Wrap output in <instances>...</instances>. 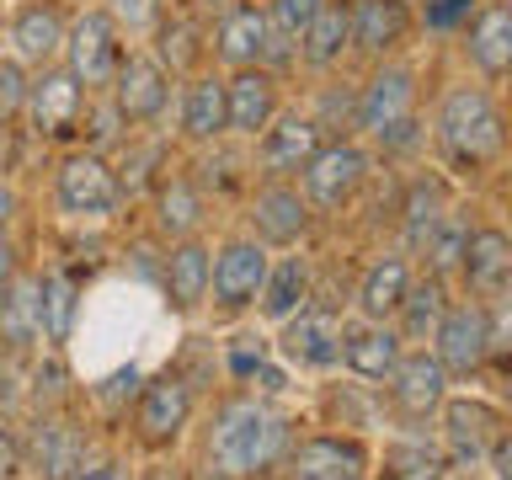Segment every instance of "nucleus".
Listing matches in <instances>:
<instances>
[{
	"instance_id": "f257e3e1",
	"label": "nucleus",
	"mask_w": 512,
	"mask_h": 480,
	"mask_svg": "<svg viewBox=\"0 0 512 480\" xmlns=\"http://www.w3.org/2000/svg\"><path fill=\"white\" fill-rule=\"evenodd\" d=\"M203 454L219 480H256L288 459V416L262 395H235L208 422Z\"/></svg>"
},
{
	"instance_id": "f03ea898",
	"label": "nucleus",
	"mask_w": 512,
	"mask_h": 480,
	"mask_svg": "<svg viewBox=\"0 0 512 480\" xmlns=\"http://www.w3.org/2000/svg\"><path fill=\"white\" fill-rule=\"evenodd\" d=\"M432 139H438V150L454 171H486L507 150V118L486 86L464 80V86L443 91L438 118H432Z\"/></svg>"
},
{
	"instance_id": "7ed1b4c3",
	"label": "nucleus",
	"mask_w": 512,
	"mask_h": 480,
	"mask_svg": "<svg viewBox=\"0 0 512 480\" xmlns=\"http://www.w3.org/2000/svg\"><path fill=\"white\" fill-rule=\"evenodd\" d=\"M123 176L107 155L96 150H70L54 166V214L64 224H112L123 214Z\"/></svg>"
},
{
	"instance_id": "20e7f679",
	"label": "nucleus",
	"mask_w": 512,
	"mask_h": 480,
	"mask_svg": "<svg viewBox=\"0 0 512 480\" xmlns=\"http://www.w3.org/2000/svg\"><path fill=\"white\" fill-rule=\"evenodd\" d=\"M128 32L118 27V16H112L102 0L86 11H75L70 16V38H64V70H70L80 86H86L91 96H102L112 86V75H118V64L128 54Z\"/></svg>"
},
{
	"instance_id": "39448f33",
	"label": "nucleus",
	"mask_w": 512,
	"mask_h": 480,
	"mask_svg": "<svg viewBox=\"0 0 512 480\" xmlns=\"http://www.w3.org/2000/svg\"><path fill=\"white\" fill-rule=\"evenodd\" d=\"M272 272V246H262L256 235H230L214 246V283H208V310L214 320H235L256 310L262 283Z\"/></svg>"
},
{
	"instance_id": "423d86ee",
	"label": "nucleus",
	"mask_w": 512,
	"mask_h": 480,
	"mask_svg": "<svg viewBox=\"0 0 512 480\" xmlns=\"http://www.w3.org/2000/svg\"><path fill=\"white\" fill-rule=\"evenodd\" d=\"M192 411H198V400H192V384L182 374H150L134 395V411H128L134 443L150 448V454H166L187 438Z\"/></svg>"
},
{
	"instance_id": "0eeeda50",
	"label": "nucleus",
	"mask_w": 512,
	"mask_h": 480,
	"mask_svg": "<svg viewBox=\"0 0 512 480\" xmlns=\"http://www.w3.org/2000/svg\"><path fill=\"white\" fill-rule=\"evenodd\" d=\"M171 91H176V75L160 64L155 48H128L118 75H112V86H107L112 112L128 128H155L171 112Z\"/></svg>"
},
{
	"instance_id": "6e6552de",
	"label": "nucleus",
	"mask_w": 512,
	"mask_h": 480,
	"mask_svg": "<svg viewBox=\"0 0 512 480\" xmlns=\"http://www.w3.org/2000/svg\"><path fill=\"white\" fill-rule=\"evenodd\" d=\"M272 352L288 374H331V368H342V315L304 304L278 326Z\"/></svg>"
},
{
	"instance_id": "1a4fd4ad",
	"label": "nucleus",
	"mask_w": 512,
	"mask_h": 480,
	"mask_svg": "<svg viewBox=\"0 0 512 480\" xmlns=\"http://www.w3.org/2000/svg\"><path fill=\"white\" fill-rule=\"evenodd\" d=\"M358 128L379 144H400L416 128V70L411 64H379L358 91Z\"/></svg>"
},
{
	"instance_id": "9d476101",
	"label": "nucleus",
	"mask_w": 512,
	"mask_h": 480,
	"mask_svg": "<svg viewBox=\"0 0 512 480\" xmlns=\"http://www.w3.org/2000/svg\"><path fill=\"white\" fill-rule=\"evenodd\" d=\"M363 182H368V150L358 139H326L320 155L299 171V192L310 198V208H326V214L347 208L363 192Z\"/></svg>"
},
{
	"instance_id": "9b49d317",
	"label": "nucleus",
	"mask_w": 512,
	"mask_h": 480,
	"mask_svg": "<svg viewBox=\"0 0 512 480\" xmlns=\"http://www.w3.org/2000/svg\"><path fill=\"white\" fill-rule=\"evenodd\" d=\"M91 91L64 70V64H48V70H32V91H27V128L38 139H70L80 123H86Z\"/></svg>"
},
{
	"instance_id": "f8f14e48",
	"label": "nucleus",
	"mask_w": 512,
	"mask_h": 480,
	"mask_svg": "<svg viewBox=\"0 0 512 480\" xmlns=\"http://www.w3.org/2000/svg\"><path fill=\"white\" fill-rule=\"evenodd\" d=\"M64 38H70V16L59 0H22L6 27V54L22 59L27 70H48L64 59Z\"/></svg>"
},
{
	"instance_id": "ddd939ff",
	"label": "nucleus",
	"mask_w": 512,
	"mask_h": 480,
	"mask_svg": "<svg viewBox=\"0 0 512 480\" xmlns=\"http://www.w3.org/2000/svg\"><path fill=\"white\" fill-rule=\"evenodd\" d=\"M310 219H315V208H310V198H304L294 182L267 176V182L251 192V235L262 240V246L294 251L299 240L310 235Z\"/></svg>"
},
{
	"instance_id": "4468645a",
	"label": "nucleus",
	"mask_w": 512,
	"mask_h": 480,
	"mask_svg": "<svg viewBox=\"0 0 512 480\" xmlns=\"http://www.w3.org/2000/svg\"><path fill=\"white\" fill-rule=\"evenodd\" d=\"M443 454L459 464V470H470L491 454L496 432H502V411L491 406L486 395H448L443 400Z\"/></svg>"
},
{
	"instance_id": "2eb2a0df",
	"label": "nucleus",
	"mask_w": 512,
	"mask_h": 480,
	"mask_svg": "<svg viewBox=\"0 0 512 480\" xmlns=\"http://www.w3.org/2000/svg\"><path fill=\"white\" fill-rule=\"evenodd\" d=\"M214 59L224 70H251V64H272V22H267V6L256 0H235V6L219 11L214 22Z\"/></svg>"
},
{
	"instance_id": "dca6fc26",
	"label": "nucleus",
	"mask_w": 512,
	"mask_h": 480,
	"mask_svg": "<svg viewBox=\"0 0 512 480\" xmlns=\"http://www.w3.org/2000/svg\"><path fill=\"white\" fill-rule=\"evenodd\" d=\"M208 283H214V246L208 240H171L160 256V299L176 315H198L208 310Z\"/></svg>"
},
{
	"instance_id": "f3484780",
	"label": "nucleus",
	"mask_w": 512,
	"mask_h": 480,
	"mask_svg": "<svg viewBox=\"0 0 512 480\" xmlns=\"http://www.w3.org/2000/svg\"><path fill=\"white\" fill-rule=\"evenodd\" d=\"M320 144H326V128H320L310 112H288L283 107L267 134L256 139V166H262V176L288 182V176H299L320 155Z\"/></svg>"
},
{
	"instance_id": "a211bd4d",
	"label": "nucleus",
	"mask_w": 512,
	"mask_h": 480,
	"mask_svg": "<svg viewBox=\"0 0 512 480\" xmlns=\"http://www.w3.org/2000/svg\"><path fill=\"white\" fill-rule=\"evenodd\" d=\"M432 352L448 374H480L491 358V310L480 299L470 304H448L438 336H432Z\"/></svg>"
},
{
	"instance_id": "6ab92c4d",
	"label": "nucleus",
	"mask_w": 512,
	"mask_h": 480,
	"mask_svg": "<svg viewBox=\"0 0 512 480\" xmlns=\"http://www.w3.org/2000/svg\"><path fill=\"white\" fill-rule=\"evenodd\" d=\"M406 358V336L390 320H342V368L352 379L368 384H390V374Z\"/></svg>"
},
{
	"instance_id": "aec40b11",
	"label": "nucleus",
	"mask_w": 512,
	"mask_h": 480,
	"mask_svg": "<svg viewBox=\"0 0 512 480\" xmlns=\"http://www.w3.org/2000/svg\"><path fill=\"white\" fill-rule=\"evenodd\" d=\"M368 464L374 454L358 438H336V432L288 443V480H368Z\"/></svg>"
},
{
	"instance_id": "412c9836",
	"label": "nucleus",
	"mask_w": 512,
	"mask_h": 480,
	"mask_svg": "<svg viewBox=\"0 0 512 480\" xmlns=\"http://www.w3.org/2000/svg\"><path fill=\"white\" fill-rule=\"evenodd\" d=\"M176 134L187 144H219L230 134V96H224L219 70H198L176 91Z\"/></svg>"
},
{
	"instance_id": "4be33fe9",
	"label": "nucleus",
	"mask_w": 512,
	"mask_h": 480,
	"mask_svg": "<svg viewBox=\"0 0 512 480\" xmlns=\"http://www.w3.org/2000/svg\"><path fill=\"white\" fill-rule=\"evenodd\" d=\"M224 96H230V134L235 139H262L272 118L283 112L278 96V75L267 64H251V70H224Z\"/></svg>"
},
{
	"instance_id": "5701e85b",
	"label": "nucleus",
	"mask_w": 512,
	"mask_h": 480,
	"mask_svg": "<svg viewBox=\"0 0 512 480\" xmlns=\"http://www.w3.org/2000/svg\"><path fill=\"white\" fill-rule=\"evenodd\" d=\"M448 379H454V374L438 363V352H432V347H406V358H400V368L390 374L395 411L406 416V422H427L432 411H443Z\"/></svg>"
},
{
	"instance_id": "b1692460",
	"label": "nucleus",
	"mask_w": 512,
	"mask_h": 480,
	"mask_svg": "<svg viewBox=\"0 0 512 480\" xmlns=\"http://www.w3.org/2000/svg\"><path fill=\"white\" fill-rule=\"evenodd\" d=\"M86 459V432H80L70 416H38L32 422V438H22V464L32 480H70Z\"/></svg>"
},
{
	"instance_id": "393cba45",
	"label": "nucleus",
	"mask_w": 512,
	"mask_h": 480,
	"mask_svg": "<svg viewBox=\"0 0 512 480\" xmlns=\"http://www.w3.org/2000/svg\"><path fill=\"white\" fill-rule=\"evenodd\" d=\"M38 294H43V342L48 352H64L80 331V315H86V278L54 262L38 272Z\"/></svg>"
},
{
	"instance_id": "a878e982",
	"label": "nucleus",
	"mask_w": 512,
	"mask_h": 480,
	"mask_svg": "<svg viewBox=\"0 0 512 480\" xmlns=\"http://www.w3.org/2000/svg\"><path fill=\"white\" fill-rule=\"evenodd\" d=\"M459 272L470 283L475 299H496L512 288V235L496 230V224H475L464 235V256H459Z\"/></svg>"
},
{
	"instance_id": "bb28decb",
	"label": "nucleus",
	"mask_w": 512,
	"mask_h": 480,
	"mask_svg": "<svg viewBox=\"0 0 512 480\" xmlns=\"http://www.w3.org/2000/svg\"><path fill=\"white\" fill-rule=\"evenodd\" d=\"M464 59L475 64L480 80H507L512 75V0H491L470 16L464 27Z\"/></svg>"
},
{
	"instance_id": "cd10ccee",
	"label": "nucleus",
	"mask_w": 512,
	"mask_h": 480,
	"mask_svg": "<svg viewBox=\"0 0 512 480\" xmlns=\"http://www.w3.org/2000/svg\"><path fill=\"white\" fill-rule=\"evenodd\" d=\"M347 6H352V48H363L374 59H390L416 27L411 0H347Z\"/></svg>"
},
{
	"instance_id": "c85d7f7f",
	"label": "nucleus",
	"mask_w": 512,
	"mask_h": 480,
	"mask_svg": "<svg viewBox=\"0 0 512 480\" xmlns=\"http://www.w3.org/2000/svg\"><path fill=\"white\" fill-rule=\"evenodd\" d=\"M368 480H448V454L422 432H390L368 464Z\"/></svg>"
},
{
	"instance_id": "c756f323",
	"label": "nucleus",
	"mask_w": 512,
	"mask_h": 480,
	"mask_svg": "<svg viewBox=\"0 0 512 480\" xmlns=\"http://www.w3.org/2000/svg\"><path fill=\"white\" fill-rule=\"evenodd\" d=\"M310 304V262H304L299 251L288 256H272V272L262 283V299H256V315L267 320V326H283L294 310Z\"/></svg>"
},
{
	"instance_id": "7c9ffc66",
	"label": "nucleus",
	"mask_w": 512,
	"mask_h": 480,
	"mask_svg": "<svg viewBox=\"0 0 512 480\" xmlns=\"http://www.w3.org/2000/svg\"><path fill=\"white\" fill-rule=\"evenodd\" d=\"M411 294V262L406 256H379L358 283V315L363 320H395Z\"/></svg>"
},
{
	"instance_id": "2f4dec72",
	"label": "nucleus",
	"mask_w": 512,
	"mask_h": 480,
	"mask_svg": "<svg viewBox=\"0 0 512 480\" xmlns=\"http://www.w3.org/2000/svg\"><path fill=\"white\" fill-rule=\"evenodd\" d=\"M203 192H198V182L192 176H166V182L155 187V230H160V240H192L198 235V224H203Z\"/></svg>"
},
{
	"instance_id": "473e14b6",
	"label": "nucleus",
	"mask_w": 512,
	"mask_h": 480,
	"mask_svg": "<svg viewBox=\"0 0 512 480\" xmlns=\"http://www.w3.org/2000/svg\"><path fill=\"white\" fill-rule=\"evenodd\" d=\"M347 48H352V6L347 0H326L310 32L299 38V64L304 70H331Z\"/></svg>"
},
{
	"instance_id": "72a5a7b5",
	"label": "nucleus",
	"mask_w": 512,
	"mask_h": 480,
	"mask_svg": "<svg viewBox=\"0 0 512 480\" xmlns=\"http://www.w3.org/2000/svg\"><path fill=\"white\" fill-rule=\"evenodd\" d=\"M443 315H448V294H443V278L438 272H427L422 283L411 278V294H406V304H400V336H406V347H427L432 336H438V326H443Z\"/></svg>"
},
{
	"instance_id": "f704fd0d",
	"label": "nucleus",
	"mask_w": 512,
	"mask_h": 480,
	"mask_svg": "<svg viewBox=\"0 0 512 480\" xmlns=\"http://www.w3.org/2000/svg\"><path fill=\"white\" fill-rule=\"evenodd\" d=\"M267 22H272V64L299 59V38L310 32V22L320 16L326 0H262Z\"/></svg>"
},
{
	"instance_id": "c9c22d12",
	"label": "nucleus",
	"mask_w": 512,
	"mask_h": 480,
	"mask_svg": "<svg viewBox=\"0 0 512 480\" xmlns=\"http://www.w3.org/2000/svg\"><path fill=\"white\" fill-rule=\"evenodd\" d=\"M464 235H470V224H464V214L454 208V214H443L432 230L422 235V262H427V272H438V278H448V272L459 267V256H464Z\"/></svg>"
},
{
	"instance_id": "e433bc0d",
	"label": "nucleus",
	"mask_w": 512,
	"mask_h": 480,
	"mask_svg": "<svg viewBox=\"0 0 512 480\" xmlns=\"http://www.w3.org/2000/svg\"><path fill=\"white\" fill-rule=\"evenodd\" d=\"M443 214H454V203H448V187L438 182V176L411 182V192H406V240H411V246H422V235H427Z\"/></svg>"
},
{
	"instance_id": "4c0bfd02",
	"label": "nucleus",
	"mask_w": 512,
	"mask_h": 480,
	"mask_svg": "<svg viewBox=\"0 0 512 480\" xmlns=\"http://www.w3.org/2000/svg\"><path fill=\"white\" fill-rule=\"evenodd\" d=\"M27 91H32V70L22 59L0 54V128L27 123Z\"/></svg>"
},
{
	"instance_id": "58836bf2",
	"label": "nucleus",
	"mask_w": 512,
	"mask_h": 480,
	"mask_svg": "<svg viewBox=\"0 0 512 480\" xmlns=\"http://www.w3.org/2000/svg\"><path fill=\"white\" fill-rule=\"evenodd\" d=\"M102 6L118 16V27L134 32V38H144V32L160 27V0H102Z\"/></svg>"
},
{
	"instance_id": "ea45409f",
	"label": "nucleus",
	"mask_w": 512,
	"mask_h": 480,
	"mask_svg": "<svg viewBox=\"0 0 512 480\" xmlns=\"http://www.w3.org/2000/svg\"><path fill=\"white\" fill-rule=\"evenodd\" d=\"M480 11V0H427L422 22L432 32H454V27H470V16Z\"/></svg>"
},
{
	"instance_id": "a19ab883",
	"label": "nucleus",
	"mask_w": 512,
	"mask_h": 480,
	"mask_svg": "<svg viewBox=\"0 0 512 480\" xmlns=\"http://www.w3.org/2000/svg\"><path fill=\"white\" fill-rule=\"evenodd\" d=\"M70 480H139V475H134V464L118 459V454H86Z\"/></svg>"
},
{
	"instance_id": "79ce46f5",
	"label": "nucleus",
	"mask_w": 512,
	"mask_h": 480,
	"mask_svg": "<svg viewBox=\"0 0 512 480\" xmlns=\"http://www.w3.org/2000/svg\"><path fill=\"white\" fill-rule=\"evenodd\" d=\"M27 464H22V438H16L11 416H0V480H22Z\"/></svg>"
},
{
	"instance_id": "37998d69",
	"label": "nucleus",
	"mask_w": 512,
	"mask_h": 480,
	"mask_svg": "<svg viewBox=\"0 0 512 480\" xmlns=\"http://www.w3.org/2000/svg\"><path fill=\"white\" fill-rule=\"evenodd\" d=\"M486 310H491V352H512V288L496 294V304H486Z\"/></svg>"
},
{
	"instance_id": "c03bdc74",
	"label": "nucleus",
	"mask_w": 512,
	"mask_h": 480,
	"mask_svg": "<svg viewBox=\"0 0 512 480\" xmlns=\"http://www.w3.org/2000/svg\"><path fill=\"white\" fill-rule=\"evenodd\" d=\"M486 470H491V480H512V427L496 432V443L486 454Z\"/></svg>"
},
{
	"instance_id": "a18cd8bd",
	"label": "nucleus",
	"mask_w": 512,
	"mask_h": 480,
	"mask_svg": "<svg viewBox=\"0 0 512 480\" xmlns=\"http://www.w3.org/2000/svg\"><path fill=\"white\" fill-rule=\"evenodd\" d=\"M22 214V192H16L6 176H0V235H11V219Z\"/></svg>"
},
{
	"instance_id": "49530a36",
	"label": "nucleus",
	"mask_w": 512,
	"mask_h": 480,
	"mask_svg": "<svg viewBox=\"0 0 512 480\" xmlns=\"http://www.w3.org/2000/svg\"><path fill=\"white\" fill-rule=\"evenodd\" d=\"M22 278V246H16L11 235H0V283Z\"/></svg>"
},
{
	"instance_id": "de8ad7c7",
	"label": "nucleus",
	"mask_w": 512,
	"mask_h": 480,
	"mask_svg": "<svg viewBox=\"0 0 512 480\" xmlns=\"http://www.w3.org/2000/svg\"><path fill=\"white\" fill-rule=\"evenodd\" d=\"M6 27H11V6L0 0V54H6Z\"/></svg>"
},
{
	"instance_id": "09e8293b",
	"label": "nucleus",
	"mask_w": 512,
	"mask_h": 480,
	"mask_svg": "<svg viewBox=\"0 0 512 480\" xmlns=\"http://www.w3.org/2000/svg\"><path fill=\"white\" fill-rule=\"evenodd\" d=\"M16 283V278H11ZM11 283H0V326H6V304H11Z\"/></svg>"
},
{
	"instance_id": "8fccbe9b",
	"label": "nucleus",
	"mask_w": 512,
	"mask_h": 480,
	"mask_svg": "<svg viewBox=\"0 0 512 480\" xmlns=\"http://www.w3.org/2000/svg\"><path fill=\"white\" fill-rule=\"evenodd\" d=\"M448 480H470V475H464V470H459V475H448Z\"/></svg>"
},
{
	"instance_id": "3c124183",
	"label": "nucleus",
	"mask_w": 512,
	"mask_h": 480,
	"mask_svg": "<svg viewBox=\"0 0 512 480\" xmlns=\"http://www.w3.org/2000/svg\"><path fill=\"white\" fill-rule=\"evenodd\" d=\"M507 235H512V230H507Z\"/></svg>"
}]
</instances>
